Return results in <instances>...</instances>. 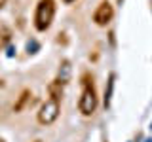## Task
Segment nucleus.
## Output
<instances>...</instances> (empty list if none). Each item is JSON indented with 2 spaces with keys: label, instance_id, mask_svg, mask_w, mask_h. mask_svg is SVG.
<instances>
[{
  "label": "nucleus",
  "instance_id": "obj_1",
  "mask_svg": "<svg viewBox=\"0 0 152 142\" xmlns=\"http://www.w3.org/2000/svg\"><path fill=\"white\" fill-rule=\"evenodd\" d=\"M82 95H80V101H78V108L84 116H91V114L97 110V93H95L93 87V78L89 74L82 76Z\"/></svg>",
  "mask_w": 152,
  "mask_h": 142
},
{
  "label": "nucleus",
  "instance_id": "obj_2",
  "mask_svg": "<svg viewBox=\"0 0 152 142\" xmlns=\"http://www.w3.org/2000/svg\"><path fill=\"white\" fill-rule=\"evenodd\" d=\"M55 17V0H40L34 12V27L36 30H48Z\"/></svg>",
  "mask_w": 152,
  "mask_h": 142
},
{
  "label": "nucleus",
  "instance_id": "obj_3",
  "mask_svg": "<svg viewBox=\"0 0 152 142\" xmlns=\"http://www.w3.org/2000/svg\"><path fill=\"white\" fill-rule=\"evenodd\" d=\"M59 112H61V104L59 101H55V99H48V101L40 106V110H38V123H42V125H51L57 117H59Z\"/></svg>",
  "mask_w": 152,
  "mask_h": 142
},
{
  "label": "nucleus",
  "instance_id": "obj_4",
  "mask_svg": "<svg viewBox=\"0 0 152 142\" xmlns=\"http://www.w3.org/2000/svg\"><path fill=\"white\" fill-rule=\"evenodd\" d=\"M112 17H114V8H112V4H108V2H101L97 6V9H95V13H93V21H95V25H99V27H107L108 23L112 21Z\"/></svg>",
  "mask_w": 152,
  "mask_h": 142
},
{
  "label": "nucleus",
  "instance_id": "obj_5",
  "mask_svg": "<svg viewBox=\"0 0 152 142\" xmlns=\"http://www.w3.org/2000/svg\"><path fill=\"white\" fill-rule=\"evenodd\" d=\"M48 91H50V99H55V101H61V97H63V83L61 82H51L50 87H48Z\"/></svg>",
  "mask_w": 152,
  "mask_h": 142
},
{
  "label": "nucleus",
  "instance_id": "obj_6",
  "mask_svg": "<svg viewBox=\"0 0 152 142\" xmlns=\"http://www.w3.org/2000/svg\"><path fill=\"white\" fill-rule=\"evenodd\" d=\"M70 80V63L69 61H63L61 63V68H59V78H57V82H61V83H66Z\"/></svg>",
  "mask_w": 152,
  "mask_h": 142
},
{
  "label": "nucleus",
  "instance_id": "obj_7",
  "mask_svg": "<svg viewBox=\"0 0 152 142\" xmlns=\"http://www.w3.org/2000/svg\"><path fill=\"white\" fill-rule=\"evenodd\" d=\"M28 99H31V91H28V89H23L21 95H19V99H17V102L13 104V112H21L23 108H25V104L28 102Z\"/></svg>",
  "mask_w": 152,
  "mask_h": 142
},
{
  "label": "nucleus",
  "instance_id": "obj_8",
  "mask_svg": "<svg viewBox=\"0 0 152 142\" xmlns=\"http://www.w3.org/2000/svg\"><path fill=\"white\" fill-rule=\"evenodd\" d=\"M112 83H114V74H110V80H108V89H107V95H104V104L108 106L110 102V93H112Z\"/></svg>",
  "mask_w": 152,
  "mask_h": 142
},
{
  "label": "nucleus",
  "instance_id": "obj_9",
  "mask_svg": "<svg viewBox=\"0 0 152 142\" xmlns=\"http://www.w3.org/2000/svg\"><path fill=\"white\" fill-rule=\"evenodd\" d=\"M6 2H8V0H0V8H4V6H6Z\"/></svg>",
  "mask_w": 152,
  "mask_h": 142
},
{
  "label": "nucleus",
  "instance_id": "obj_10",
  "mask_svg": "<svg viewBox=\"0 0 152 142\" xmlns=\"http://www.w3.org/2000/svg\"><path fill=\"white\" fill-rule=\"evenodd\" d=\"M65 2H66V4H70V2H74V0H65Z\"/></svg>",
  "mask_w": 152,
  "mask_h": 142
},
{
  "label": "nucleus",
  "instance_id": "obj_11",
  "mask_svg": "<svg viewBox=\"0 0 152 142\" xmlns=\"http://www.w3.org/2000/svg\"><path fill=\"white\" fill-rule=\"evenodd\" d=\"M0 142H4V138H0Z\"/></svg>",
  "mask_w": 152,
  "mask_h": 142
},
{
  "label": "nucleus",
  "instance_id": "obj_12",
  "mask_svg": "<svg viewBox=\"0 0 152 142\" xmlns=\"http://www.w3.org/2000/svg\"><path fill=\"white\" fill-rule=\"evenodd\" d=\"M34 142H42V140H34Z\"/></svg>",
  "mask_w": 152,
  "mask_h": 142
}]
</instances>
